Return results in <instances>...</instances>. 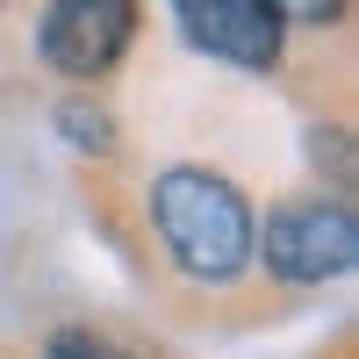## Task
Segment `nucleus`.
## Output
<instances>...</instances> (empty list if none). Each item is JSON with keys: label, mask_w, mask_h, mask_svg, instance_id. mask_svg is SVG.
Instances as JSON below:
<instances>
[{"label": "nucleus", "mask_w": 359, "mask_h": 359, "mask_svg": "<svg viewBox=\"0 0 359 359\" xmlns=\"http://www.w3.org/2000/svg\"><path fill=\"white\" fill-rule=\"evenodd\" d=\"M151 223L172 266L201 287H230L252 266V201L216 165H165L151 180Z\"/></svg>", "instance_id": "obj_1"}, {"label": "nucleus", "mask_w": 359, "mask_h": 359, "mask_svg": "<svg viewBox=\"0 0 359 359\" xmlns=\"http://www.w3.org/2000/svg\"><path fill=\"white\" fill-rule=\"evenodd\" d=\"M252 259H266V273L287 280V287H323V280H345L359 266V223H352V201H280L266 208V223H252Z\"/></svg>", "instance_id": "obj_2"}, {"label": "nucleus", "mask_w": 359, "mask_h": 359, "mask_svg": "<svg viewBox=\"0 0 359 359\" xmlns=\"http://www.w3.org/2000/svg\"><path fill=\"white\" fill-rule=\"evenodd\" d=\"M137 43V0H50L36 15V57L57 79H108Z\"/></svg>", "instance_id": "obj_3"}, {"label": "nucleus", "mask_w": 359, "mask_h": 359, "mask_svg": "<svg viewBox=\"0 0 359 359\" xmlns=\"http://www.w3.org/2000/svg\"><path fill=\"white\" fill-rule=\"evenodd\" d=\"M180 36H187L201 57L237 72H273L287 50V22L273 15V0H165Z\"/></svg>", "instance_id": "obj_4"}, {"label": "nucleus", "mask_w": 359, "mask_h": 359, "mask_svg": "<svg viewBox=\"0 0 359 359\" xmlns=\"http://www.w3.org/2000/svg\"><path fill=\"white\" fill-rule=\"evenodd\" d=\"M57 130H65L79 151H108L115 144V130H108V115H101V101H86V94H72V101H57Z\"/></svg>", "instance_id": "obj_5"}, {"label": "nucleus", "mask_w": 359, "mask_h": 359, "mask_svg": "<svg viewBox=\"0 0 359 359\" xmlns=\"http://www.w3.org/2000/svg\"><path fill=\"white\" fill-rule=\"evenodd\" d=\"M43 359H130L108 331H86V323H65V331L43 338Z\"/></svg>", "instance_id": "obj_6"}, {"label": "nucleus", "mask_w": 359, "mask_h": 359, "mask_svg": "<svg viewBox=\"0 0 359 359\" xmlns=\"http://www.w3.org/2000/svg\"><path fill=\"white\" fill-rule=\"evenodd\" d=\"M273 15H280V22H309V29H323V22L345 15V0H273Z\"/></svg>", "instance_id": "obj_7"}]
</instances>
